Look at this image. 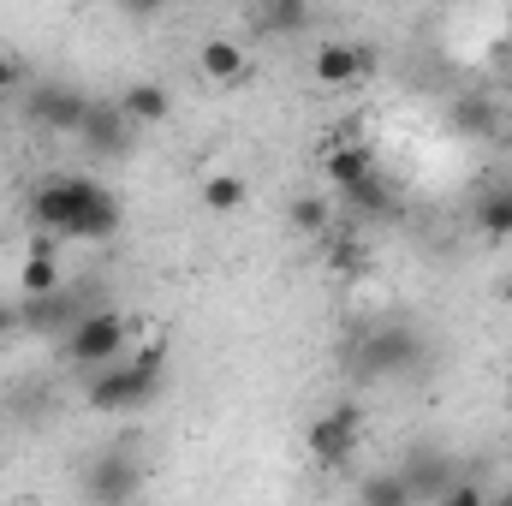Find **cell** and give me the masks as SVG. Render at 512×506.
<instances>
[{"label": "cell", "instance_id": "cell-22", "mask_svg": "<svg viewBox=\"0 0 512 506\" xmlns=\"http://www.w3.org/2000/svg\"><path fill=\"white\" fill-rule=\"evenodd\" d=\"M286 221H292L304 239H328V233H334V209H328V197H292Z\"/></svg>", "mask_w": 512, "mask_h": 506}, {"label": "cell", "instance_id": "cell-5", "mask_svg": "<svg viewBox=\"0 0 512 506\" xmlns=\"http://www.w3.org/2000/svg\"><path fill=\"white\" fill-rule=\"evenodd\" d=\"M90 310H102L96 280H66L48 298H18V334H30V340H66Z\"/></svg>", "mask_w": 512, "mask_h": 506}, {"label": "cell", "instance_id": "cell-7", "mask_svg": "<svg viewBox=\"0 0 512 506\" xmlns=\"http://www.w3.org/2000/svg\"><path fill=\"white\" fill-rule=\"evenodd\" d=\"M358 441H364V411H358L352 399L328 405V411H322V417H316V423L304 429V447H310V459H316V465H328V471L352 465Z\"/></svg>", "mask_w": 512, "mask_h": 506}, {"label": "cell", "instance_id": "cell-9", "mask_svg": "<svg viewBox=\"0 0 512 506\" xmlns=\"http://www.w3.org/2000/svg\"><path fill=\"white\" fill-rule=\"evenodd\" d=\"M370 66H376V48L370 42H322L310 54V78L322 90H352L358 78H370Z\"/></svg>", "mask_w": 512, "mask_h": 506}, {"label": "cell", "instance_id": "cell-3", "mask_svg": "<svg viewBox=\"0 0 512 506\" xmlns=\"http://www.w3.org/2000/svg\"><path fill=\"white\" fill-rule=\"evenodd\" d=\"M346 364L358 381H411L429 364V346L411 322H387V328H364L346 346Z\"/></svg>", "mask_w": 512, "mask_h": 506}, {"label": "cell", "instance_id": "cell-26", "mask_svg": "<svg viewBox=\"0 0 512 506\" xmlns=\"http://www.w3.org/2000/svg\"><path fill=\"white\" fill-rule=\"evenodd\" d=\"M18 340V298H0V346Z\"/></svg>", "mask_w": 512, "mask_h": 506}, {"label": "cell", "instance_id": "cell-2", "mask_svg": "<svg viewBox=\"0 0 512 506\" xmlns=\"http://www.w3.org/2000/svg\"><path fill=\"white\" fill-rule=\"evenodd\" d=\"M161 387H167V340H149V346L126 352L120 364H108L102 376L84 381V399L102 417H126V411H143Z\"/></svg>", "mask_w": 512, "mask_h": 506}, {"label": "cell", "instance_id": "cell-27", "mask_svg": "<svg viewBox=\"0 0 512 506\" xmlns=\"http://www.w3.org/2000/svg\"><path fill=\"white\" fill-rule=\"evenodd\" d=\"M489 506H512V489H501V495H495V501H489Z\"/></svg>", "mask_w": 512, "mask_h": 506}, {"label": "cell", "instance_id": "cell-23", "mask_svg": "<svg viewBox=\"0 0 512 506\" xmlns=\"http://www.w3.org/2000/svg\"><path fill=\"white\" fill-rule=\"evenodd\" d=\"M322 251H328V268H334V274H346V280L370 268V245H364V239H352V233H328V239H322Z\"/></svg>", "mask_w": 512, "mask_h": 506}, {"label": "cell", "instance_id": "cell-29", "mask_svg": "<svg viewBox=\"0 0 512 506\" xmlns=\"http://www.w3.org/2000/svg\"><path fill=\"white\" fill-rule=\"evenodd\" d=\"M0 131H6V120H0Z\"/></svg>", "mask_w": 512, "mask_h": 506}, {"label": "cell", "instance_id": "cell-18", "mask_svg": "<svg viewBox=\"0 0 512 506\" xmlns=\"http://www.w3.org/2000/svg\"><path fill=\"white\" fill-rule=\"evenodd\" d=\"M256 30H268V36H304L310 24H316V12L304 6V0H268V6H256L251 12Z\"/></svg>", "mask_w": 512, "mask_h": 506}, {"label": "cell", "instance_id": "cell-1", "mask_svg": "<svg viewBox=\"0 0 512 506\" xmlns=\"http://www.w3.org/2000/svg\"><path fill=\"white\" fill-rule=\"evenodd\" d=\"M120 197L90 179V173H48L36 191H30V221L48 233V239H114L120 233Z\"/></svg>", "mask_w": 512, "mask_h": 506}, {"label": "cell", "instance_id": "cell-21", "mask_svg": "<svg viewBox=\"0 0 512 506\" xmlns=\"http://www.w3.org/2000/svg\"><path fill=\"white\" fill-rule=\"evenodd\" d=\"M245 197H251V185H245L239 173H209V179H203V209H215V215L245 209Z\"/></svg>", "mask_w": 512, "mask_h": 506}, {"label": "cell", "instance_id": "cell-24", "mask_svg": "<svg viewBox=\"0 0 512 506\" xmlns=\"http://www.w3.org/2000/svg\"><path fill=\"white\" fill-rule=\"evenodd\" d=\"M435 506H489V495H483L471 477H459V483H453V489H447V495H441Z\"/></svg>", "mask_w": 512, "mask_h": 506}, {"label": "cell", "instance_id": "cell-8", "mask_svg": "<svg viewBox=\"0 0 512 506\" xmlns=\"http://www.w3.org/2000/svg\"><path fill=\"white\" fill-rule=\"evenodd\" d=\"M24 108H30V120H36L42 131H54V137H78L84 120H90V108H96V96L78 90V84H36V90L24 96Z\"/></svg>", "mask_w": 512, "mask_h": 506}, {"label": "cell", "instance_id": "cell-15", "mask_svg": "<svg viewBox=\"0 0 512 506\" xmlns=\"http://www.w3.org/2000/svg\"><path fill=\"white\" fill-rule=\"evenodd\" d=\"M197 66H203V78H209V84H239V78L251 72L245 48H239L233 36H209V42H203V54H197Z\"/></svg>", "mask_w": 512, "mask_h": 506}, {"label": "cell", "instance_id": "cell-4", "mask_svg": "<svg viewBox=\"0 0 512 506\" xmlns=\"http://www.w3.org/2000/svg\"><path fill=\"white\" fill-rule=\"evenodd\" d=\"M126 352H131V316L126 310H114V304L90 310V316L60 340V358H66L72 370H84V376H102V370L120 364Z\"/></svg>", "mask_w": 512, "mask_h": 506}, {"label": "cell", "instance_id": "cell-28", "mask_svg": "<svg viewBox=\"0 0 512 506\" xmlns=\"http://www.w3.org/2000/svg\"><path fill=\"white\" fill-rule=\"evenodd\" d=\"M501 298H507V304H512V274H507V280H501Z\"/></svg>", "mask_w": 512, "mask_h": 506}, {"label": "cell", "instance_id": "cell-16", "mask_svg": "<svg viewBox=\"0 0 512 506\" xmlns=\"http://www.w3.org/2000/svg\"><path fill=\"white\" fill-rule=\"evenodd\" d=\"M477 233L495 239V245H507L512 239V179L489 185V191L477 197Z\"/></svg>", "mask_w": 512, "mask_h": 506}, {"label": "cell", "instance_id": "cell-10", "mask_svg": "<svg viewBox=\"0 0 512 506\" xmlns=\"http://www.w3.org/2000/svg\"><path fill=\"white\" fill-rule=\"evenodd\" d=\"M399 477H405V489H411V501H441L453 483H459V465L441 453V447H411L405 459H399Z\"/></svg>", "mask_w": 512, "mask_h": 506}, {"label": "cell", "instance_id": "cell-6", "mask_svg": "<svg viewBox=\"0 0 512 506\" xmlns=\"http://www.w3.org/2000/svg\"><path fill=\"white\" fill-rule=\"evenodd\" d=\"M78 489H84V506H137V495H143V465H137L131 447H102V453L84 459Z\"/></svg>", "mask_w": 512, "mask_h": 506}, {"label": "cell", "instance_id": "cell-14", "mask_svg": "<svg viewBox=\"0 0 512 506\" xmlns=\"http://www.w3.org/2000/svg\"><path fill=\"white\" fill-rule=\"evenodd\" d=\"M328 179H334V191H352V185H364L370 173H376V149L370 143H358V137H340L334 149H328Z\"/></svg>", "mask_w": 512, "mask_h": 506}, {"label": "cell", "instance_id": "cell-12", "mask_svg": "<svg viewBox=\"0 0 512 506\" xmlns=\"http://www.w3.org/2000/svg\"><path fill=\"white\" fill-rule=\"evenodd\" d=\"M447 126L459 131V137H471V143H489V137H501L507 114H501L495 96H453L447 102Z\"/></svg>", "mask_w": 512, "mask_h": 506}, {"label": "cell", "instance_id": "cell-13", "mask_svg": "<svg viewBox=\"0 0 512 506\" xmlns=\"http://www.w3.org/2000/svg\"><path fill=\"white\" fill-rule=\"evenodd\" d=\"M66 286V268H60V256H54V239H36L30 256L18 262V298H48V292H60Z\"/></svg>", "mask_w": 512, "mask_h": 506}, {"label": "cell", "instance_id": "cell-25", "mask_svg": "<svg viewBox=\"0 0 512 506\" xmlns=\"http://www.w3.org/2000/svg\"><path fill=\"white\" fill-rule=\"evenodd\" d=\"M24 84H30L24 60H18V54H0V96H12V90H24Z\"/></svg>", "mask_w": 512, "mask_h": 506}, {"label": "cell", "instance_id": "cell-19", "mask_svg": "<svg viewBox=\"0 0 512 506\" xmlns=\"http://www.w3.org/2000/svg\"><path fill=\"white\" fill-rule=\"evenodd\" d=\"M120 108H126L131 126H161L167 114H173V96H167V84H131L126 96H120Z\"/></svg>", "mask_w": 512, "mask_h": 506}, {"label": "cell", "instance_id": "cell-20", "mask_svg": "<svg viewBox=\"0 0 512 506\" xmlns=\"http://www.w3.org/2000/svg\"><path fill=\"white\" fill-rule=\"evenodd\" d=\"M358 506H417V501H411L399 465H382V471H370V477L358 483Z\"/></svg>", "mask_w": 512, "mask_h": 506}, {"label": "cell", "instance_id": "cell-17", "mask_svg": "<svg viewBox=\"0 0 512 506\" xmlns=\"http://www.w3.org/2000/svg\"><path fill=\"white\" fill-rule=\"evenodd\" d=\"M340 203H346L352 215H364V221H387V215H399V197H393V185H387L382 173H370L364 185L340 191Z\"/></svg>", "mask_w": 512, "mask_h": 506}, {"label": "cell", "instance_id": "cell-11", "mask_svg": "<svg viewBox=\"0 0 512 506\" xmlns=\"http://www.w3.org/2000/svg\"><path fill=\"white\" fill-rule=\"evenodd\" d=\"M78 143H84L90 155H102V161L131 155V120H126V108H120V96L90 108V120H84V131H78Z\"/></svg>", "mask_w": 512, "mask_h": 506}]
</instances>
